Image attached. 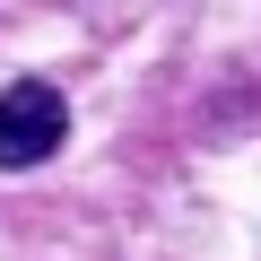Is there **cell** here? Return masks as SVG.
<instances>
[{
	"label": "cell",
	"instance_id": "1",
	"mask_svg": "<svg viewBox=\"0 0 261 261\" xmlns=\"http://www.w3.org/2000/svg\"><path fill=\"white\" fill-rule=\"evenodd\" d=\"M70 140V96L53 79H9L0 87V174H27Z\"/></svg>",
	"mask_w": 261,
	"mask_h": 261
}]
</instances>
